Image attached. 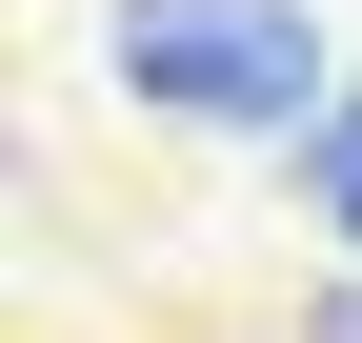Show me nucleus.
<instances>
[{"mask_svg": "<svg viewBox=\"0 0 362 343\" xmlns=\"http://www.w3.org/2000/svg\"><path fill=\"white\" fill-rule=\"evenodd\" d=\"M302 202H322V223L362 242V81H342V101H322V142H302Z\"/></svg>", "mask_w": 362, "mask_h": 343, "instance_id": "obj_2", "label": "nucleus"}, {"mask_svg": "<svg viewBox=\"0 0 362 343\" xmlns=\"http://www.w3.org/2000/svg\"><path fill=\"white\" fill-rule=\"evenodd\" d=\"M121 81L202 142H322V21L302 0H121Z\"/></svg>", "mask_w": 362, "mask_h": 343, "instance_id": "obj_1", "label": "nucleus"}]
</instances>
